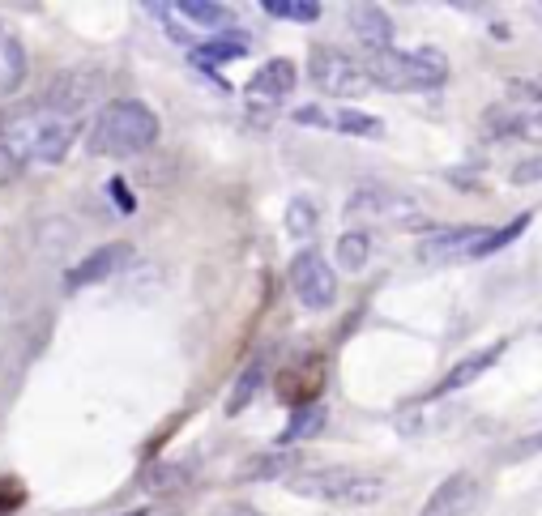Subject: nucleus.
I'll return each mask as SVG.
<instances>
[{
  "label": "nucleus",
  "mask_w": 542,
  "mask_h": 516,
  "mask_svg": "<svg viewBox=\"0 0 542 516\" xmlns=\"http://www.w3.org/2000/svg\"><path fill=\"white\" fill-rule=\"evenodd\" d=\"M77 137H82V120L60 116V111L43 107L39 99L0 111V145H5L22 167L65 163L69 150L77 145Z\"/></svg>",
  "instance_id": "f257e3e1"
},
{
  "label": "nucleus",
  "mask_w": 542,
  "mask_h": 516,
  "mask_svg": "<svg viewBox=\"0 0 542 516\" xmlns=\"http://www.w3.org/2000/svg\"><path fill=\"white\" fill-rule=\"evenodd\" d=\"M158 141V116L141 99H111L94 111V124L86 133L90 154L103 158H129L150 150Z\"/></svg>",
  "instance_id": "f03ea898"
},
{
  "label": "nucleus",
  "mask_w": 542,
  "mask_h": 516,
  "mask_svg": "<svg viewBox=\"0 0 542 516\" xmlns=\"http://www.w3.org/2000/svg\"><path fill=\"white\" fill-rule=\"evenodd\" d=\"M286 487L299 499H321V504H338V508H368L380 504L385 478L350 470V465H316V470H299L295 478H286Z\"/></svg>",
  "instance_id": "7ed1b4c3"
},
{
  "label": "nucleus",
  "mask_w": 542,
  "mask_h": 516,
  "mask_svg": "<svg viewBox=\"0 0 542 516\" xmlns=\"http://www.w3.org/2000/svg\"><path fill=\"white\" fill-rule=\"evenodd\" d=\"M368 77L380 90H440L449 82V56L440 47H414V52H376L368 56Z\"/></svg>",
  "instance_id": "20e7f679"
},
{
  "label": "nucleus",
  "mask_w": 542,
  "mask_h": 516,
  "mask_svg": "<svg viewBox=\"0 0 542 516\" xmlns=\"http://www.w3.org/2000/svg\"><path fill=\"white\" fill-rule=\"evenodd\" d=\"M286 286H291V295L299 299L304 312H329L333 303H338V273L325 261V252H316L312 244L291 256V265H286Z\"/></svg>",
  "instance_id": "39448f33"
},
{
  "label": "nucleus",
  "mask_w": 542,
  "mask_h": 516,
  "mask_svg": "<svg viewBox=\"0 0 542 516\" xmlns=\"http://www.w3.org/2000/svg\"><path fill=\"white\" fill-rule=\"evenodd\" d=\"M308 77L321 94H333V99H363L372 90V77H368V64L338 52V47H312L308 56Z\"/></svg>",
  "instance_id": "423d86ee"
},
{
  "label": "nucleus",
  "mask_w": 542,
  "mask_h": 516,
  "mask_svg": "<svg viewBox=\"0 0 542 516\" xmlns=\"http://www.w3.org/2000/svg\"><path fill=\"white\" fill-rule=\"evenodd\" d=\"M346 218H363V222H414L419 218V197L393 184H359L346 197Z\"/></svg>",
  "instance_id": "0eeeda50"
},
{
  "label": "nucleus",
  "mask_w": 542,
  "mask_h": 516,
  "mask_svg": "<svg viewBox=\"0 0 542 516\" xmlns=\"http://www.w3.org/2000/svg\"><path fill=\"white\" fill-rule=\"evenodd\" d=\"M94 99H99V77L86 73V69L56 73L52 82H47V90L39 94L43 107H52V111H60V116H69V120H82L94 107Z\"/></svg>",
  "instance_id": "6e6552de"
},
{
  "label": "nucleus",
  "mask_w": 542,
  "mask_h": 516,
  "mask_svg": "<svg viewBox=\"0 0 542 516\" xmlns=\"http://www.w3.org/2000/svg\"><path fill=\"white\" fill-rule=\"evenodd\" d=\"M483 137H491V141H542V107H530V103L487 107Z\"/></svg>",
  "instance_id": "1a4fd4ad"
},
{
  "label": "nucleus",
  "mask_w": 542,
  "mask_h": 516,
  "mask_svg": "<svg viewBox=\"0 0 542 516\" xmlns=\"http://www.w3.org/2000/svg\"><path fill=\"white\" fill-rule=\"evenodd\" d=\"M478 504H483V482H478L470 470H457L427 495L419 516H470Z\"/></svg>",
  "instance_id": "9d476101"
},
{
  "label": "nucleus",
  "mask_w": 542,
  "mask_h": 516,
  "mask_svg": "<svg viewBox=\"0 0 542 516\" xmlns=\"http://www.w3.org/2000/svg\"><path fill=\"white\" fill-rule=\"evenodd\" d=\"M129 244H103V248H94L86 252L77 265L65 269V290L69 295H77V290H90V286H103L111 273H116L124 261H129Z\"/></svg>",
  "instance_id": "9b49d317"
},
{
  "label": "nucleus",
  "mask_w": 542,
  "mask_h": 516,
  "mask_svg": "<svg viewBox=\"0 0 542 516\" xmlns=\"http://www.w3.org/2000/svg\"><path fill=\"white\" fill-rule=\"evenodd\" d=\"M299 86V69H295V60H286V56H274V60H265L257 73H252V82L244 86L248 90V103H261V107H278L286 94H291Z\"/></svg>",
  "instance_id": "f8f14e48"
},
{
  "label": "nucleus",
  "mask_w": 542,
  "mask_h": 516,
  "mask_svg": "<svg viewBox=\"0 0 542 516\" xmlns=\"http://www.w3.org/2000/svg\"><path fill=\"white\" fill-rule=\"evenodd\" d=\"M304 453L299 448H269V453H252L244 465L235 470V482H244V487H252V482H278V478H295L299 470H304Z\"/></svg>",
  "instance_id": "ddd939ff"
},
{
  "label": "nucleus",
  "mask_w": 542,
  "mask_h": 516,
  "mask_svg": "<svg viewBox=\"0 0 542 516\" xmlns=\"http://www.w3.org/2000/svg\"><path fill=\"white\" fill-rule=\"evenodd\" d=\"M508 350V342H496V346H483V350H474V354H466V359H457L449 372L440 376V384L427 397H449V393H461V389H470V384L483 376V372H491V367L500 363V354Z\"/></svg>",
  "instance_id": "4468645a"
},
{
  "label": "nucleus",
  "mask_w": 542,
  "mask_h": 516,
  "mask_svg": "<svg viewBox=\"0 0 542 516\" xmlns=\"http://www.w3.org/2000/svg\"><path fill=\"white\" fill-rule=\"evenodd\" d=\"M478 235H483V227H444V231H436L432 239H423V244H419V261L423 265L466 261Z\"/></svg>",
  "instance_id": "2eb2a0df"
},
{
  "label": "nucleus",
  "mask_w": 542,
  "mask_h": 516,
  "mask_svg": "<svg viewBox=\"0 0 542 516\" xmlns=\"http://www.w3.org/2000/svg\"><path fill=\"white\" fill-rule=\"evenodd\" d=\"M346 22L355 30V39L368 47V52H389L393 47V18L380 5H350L346 9Z\"/></svg>",
  "instance_id": "dca6fc26"
},
{
  "label": "nucleus",
  "mask_w": 542,
  "mask_h": 516,
  "mask_svg": "<svg viewBox=\"0 0 542 516\" xmlns=\"http://www.w3.org/2000/svg\"><path fill=\"white\" fill-rule=\"evenodd\" d=\"M197 478V461H154L141 470V487L150 495H180L193 487Z\"/></svg>",
  "instance_id": "f3484780"
},
{
  "label": "nucleus",
  "mask_w": 542,
  "mask_h": 516,
  "mask_svg": "<svg viewBox=\"0 0 542 516\" xmlns=\"http://www.w3.org/2000/svg\"><path fill=\"white\" fill-rule=\"evenodd\" d=\"M26 82V47L13 30L0 26V99L18 94Z\"/></svg>",
  "instance_id": "a211bd4d"
},
{
  "label": "nucleus",
  "mask_w": 542,
  "mask_h": 516,
  "mask_svg": "<svg viewBox=\"0 0 542 516\" xmlns=\"http://www.w3.org/2000/svg\"><path fill=\"white\" fill-rule=\"evenodd\" d=\"M252 52V35H222V39H205L193 47V56L197 64H227V60H239V56H248Z\"/></svg>",
  "instance_id": "6ab92c4d"
},
{
  "label": "nucleus",
  "mask_w": 542,
  "mask_h": 516,
  "mask_svg": "<svg viewBox=\"0 0 542 516\" xmlns=\"http://www.w3.org/2000/svg\"><path fill=\"white\" fill-rule=\"evenodd\" d=\"M530 218H534V214H517L513 222H508V227H500V231H496V227L483 231V235L474 239V248H470L466 261H487V256H496L500 248H508L513 239H521V231H525V227H530Z\"/></svg>",
  "instance_id": "aec40b11"
},
{
  "label": "nucleus",
  "mask_w": 542,
  "mask_h": 516,
  "mask_svg": "<svg viewBox=\"0 0 542 516\" xmlns=\"http://www.w3.org/2000/svg\"><path fill=\"white\" fill-rule=\"evenodd\" d=\"M325 418H329V410L321 406V401H312V406H299V410L291 414V423L282 427L278 444H304V440H312V435H321Z\"/></svg>",
  "instance_id": "412c9836"
},
{
  "label": "nucleus",
  "mask_w": 542,
  "mask_h": 516,
  "mask_svg": "<svg viewBox=\"0 0 542 516\" xmlns=\"http://www.w3.org/2000/svg\"><path fill=\"white\" fill-rule=\"evenodd\" d=\"M261 384H265V359L257 354V359H252V363L244 367V372H239L235 389H231V397H227V406H222V410H227L231 418H235L239 410H248V406H252V397L261 393Z\"/></svg>",
  "instance_id": "4be33fe9"
},
{
  "label": "nucleus",
  "mask_w": 542,
  "mask_h": 516,
  "mask_svg": "<svg viewBox=\"0 0 542 516\" xmlns=\"http://www.w3.org/2000/svg\"><path fill=\"white\" fill-rule=\"evenodd\" d=\"M333 261H338L346 273H359L363 265L372 261V235H368V231H346V235H338V244H333Z\"/></svg>",
  "instance_id": "5701e85b"
},
{
  "label": "nucleus",
  "mask_w": 542,
  "mask_h": 516,
  "mask_svg": "<svg viewBox=\"0 0 542 516\" xmlns=\"http://www.w3.org/2000/svg\"><path fill=\"white\" fill-rule=\"evenodd\" d=\"M175 13H180L188 26H201V30H222L231 22V9L218 5V0H180Z\"/></svg>",
  "instance_id": "b1692460"
},
{
  "label": "nucleus",
  "mask_w": 542,
  "mask_h": 516,
  "mask_svg": "<svg viewBox=\"0 0 542 516\" xmlns=\"http://www.w3.org/2000/svg\"><path fill=\"white\" fill-rule=\"evenodd\" d=\"M269 18H278V22H299V26H312L316 18H321V0H265L261 5Z\"/></svg>",
  "instance_id": "393cba45"
},
{
  "label": "nucleus",
  "mask_w": 542,
  "mask_h": 516,
  "mask_svg": "<svg viewBox=\"0 0 542 516\" xmlns=\"http://www.w3.org/2000/svg\"><path fill=\"white\" fill-rule=\"evenodd\" d=\"M316 227H321V209H316L312 197H291V205H286V231H291L295 239H308Z\"/></svg>",
  "instance_id": "a878e982"
},
{
  "label": "nucleus",
  "mask_w": 542,
  "mask_h": 516,
  "mask_svg": "<svg viewBox=\"0 0 542 516\" xmlns=\"http://www.w3.org/2000/svg\"><path fill=\"white\" fill-rule=\"evenodd\" d=\"M333 128L346 133V137H380V133H385V124H380L376 116H368V111H359V107L333 111Z\"/></svg>",
  "instance_id": "bb28decb"
},
{
  "label": "nucleus",
  "mask_w": 542,
  "mask_h": 516,
  "mask_svg": "<svg viewBox=\"0 0 542 516\" xmlns=\"http://www.w3.org/2000/svg\"><path fill=\"white\" fill-rule=\"evenodd\" d=\"M295 384H308V393L316 397V389H321V372H312V376H308V363L286 367V372L278 376V397H282V401H291V397H295Z\"/></svg>",
  "instance_id": "cd10ccee"
},
{
  "label": "nucleus",
  "mask_w": 542,
  "mask_h": 516,
  "mask_svg": "<svg viewBox=\"0 0 542 516\" xmlns=\"http://www.w3.org/2000/svg\"><path fill=\"white\" fill-rule=\"evenodd\" d=\"M508 94L521 103H530V107H542V82H525V77H513L508 82Z\"/></svg>",
  "instance_id": "c85d7f7f"
},
{
  "label": "nucleus",
  "mask_w": 542,
  "mask_h": 516,
  "mask_svg": "<svg viewBox=\"0 0 542 516\" xmlns=\"http://www.w3.org/2000/svg\"><path fill=\"white\" fill-rule=\"evenodd\" d=\"M538 180H542V150H538L534 158H525V163H517V167H513V184H517V188L538 184Z\"/></svg>",
  "instance_id": "c756f323"
},
{
  "label": "nucleus",
  "mask_w": 542,
  "mask_h": 516,
  "mask_svg": "<svg viewBox=\"0 0 542 516\" xmlns=\"http://www.w3.org/2000/svg\"><path fill=\"white\" fill-rule=\"evenodd\" d=\"M291 120L295 124H312V128H333V116H329V111H321V107H295Z\"/></svg>",
  "instance_id": "7c9ffc66"
},
{
  "label": "nucleus",
  "mask_w": 542,
  "mask_h": 516,
  "mask_svg": "<svg viewBox=\"0 0 542 516\" xmlns=\"http://www.w3.org/2000/svg\"><path fill=\"white\" fill-rule=\"evenodd\" d=\"M210 516H265V512L252 508V504H244V499H227V504H218Z\"/></svg>",
  "instance_id": "2f4dec72"
},
{
  "label": "nucleus",
  "mask_w": 542,
  "mask_h": 516,
  "mask_svg": "<svg viewBox=\"0 0 542 516\" xmlns=\"http://www.w3.org/2000/svg\"><path fill=\"white\" fill-rule=\"evenodd\" d=\"M22 171H26V167H22L18 158H13V154L5 150V145H0V184H13V180H18Z\"/></svg>",
  "instance_id": "473e14b6"
},
{
  "label": "nucleus",
  "mask_w": 542,
  "mask_h": 516,
  "mask_svg": "<svg viewBox=\"0 0 542 516\" xmlns=\"http://www.w3.org/2000/svg\"><path fill=\"white\" fill-rule=\"evenodd\" d=\"M542 448V435H534V440H525V444H517L513 453H508V461H525V453H538Z\"/></svg>",
  "instance_id": "72a5a7b5"
},
{
  "label": "nucleus",
  "mask_w": 542,
  "mask_h": 516,
  "mask_svg": "<svg viewBox=\"0 0 542 516\" xmlns=\"http://www.w3.org/2000/svg\"><path fill=\"white\" fill-rule=\"evenodd\" d=\"M124 516H154L150 508H137V512H124Z\"/></svg>",
  "instance_id": "f704fd0d"
}]
</instances>
